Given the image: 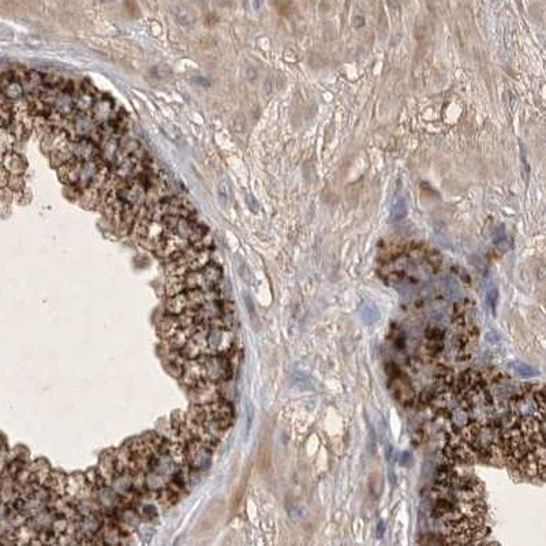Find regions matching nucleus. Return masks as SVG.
I'll return each instance as SVG.
<instances>
[{
    "label": "nucleus",
    "instance_id": "f257e3e1",
    "mask_svg": "<svg viewBox=\"0 0 546 546\" xmlns=\"http://www.w3.org/2000/svg\"><path fill=\"white\" fill-rule=\"evenodd\" d=\"M71 153L76 160H79L82 163L92 161L94 158L100 157V148L94 145L93 142L86 138H77V140L70 141L69 144Z\"/></svg>",
    "mask_w": 546,
    "mask_h": 546
},
{
    "label": "nucleus",
    "instance_id": "f03ea898",
    "mask_svg": "<svg viewBox=\"0 0 546 546\" xmlns=\"http://www.w3.org/2000/svg\"><path fill=\"white\" fill-rule=\"evenodd\" d=\"M70 144V137L69 134L60 130V128H52L49 133L42 137L41 140V149L44 153H52L55 151H60L67 148Z\"/></svg>",
    "mask_w": 546,
    "mask_h": 546
},
{
    "label": "nucleus",
    "instance_id": "7ed1b4c3",
    "mask_svg": "<svg viewBox=\"0 0 546 546\" xmlns=\"http://www.w3.org/2000/svg\"><path fill=\"white\" fill-rule=\"evenodd\" d=\"M90 117L93 119V122L99 126L103 123L112 120V114H114V103L110 99H96L93 108L89 112Z\"/></svg>",
    "mask_w": 546,
    "mask_h": 546
},
{
    "label": "nucleus",
    "instance_id": "20e7f679",
    "mask_svg": "<svg viewBox=\"0 0 546 546\" xmlns=\"http://www.w3.org/2000/svg\"><path fill=\"white\" fill-rule=\"evenodd\" d=\"M82 161L79 160H76L73 158L71 161L66 163L62 167L58 168V175L59 179L63 182L66 186H77L78 183V179H79V174H81L82 168Z\"/></svg>",
    "mask_w": 546,
    "mask_h": 546
},
{
    "label": "nucleus",
    "instance_id": "39448f33",
    "mask_svg": "<svg viewBox=\"0 0 546 546\" xmlns=\"http://www.w3.org/2000/svg\"><path fill=\"white\" fill-rule=\"evenodd\" d=\"M1 167L6 169L10 175H21V176H24L25 171L28 168V164H26V160L19 153L7 151L3 155Z\"/></svg>",
    "mask_w": 546,
    "mask_h": 546
},
{
    "label": "nucleus",
    "instance_id": "423d86ee",
    "mask_svg": "<svg viewBox=\"0 0 546 546\" xmlns=\"http://www.w3.org/2000/svg\"><path fill=\"white\" fill-rule=\"evenodd\" d=\"M392 378V384H393V390L397 395V397H400L403 403H411L415 397V393H414L413 388H411V384L408 383V380L404 378L400 374H397L395 377Z\"/></svg>",
    "mask_w": 546,
    "mask_h": 546
},
{
    "label": "nucleus",
    "instance_id": "0eeeda50",
    "mask_svg": "<svg viewBox=\"0 0 546 546\" xmlns=\"http://www.w3.org/2000/svg\"><path fill=\"white\" fill-rule=\"evenodd\" d=\"M73 103H74V111L77 114H89L93 108L96 99L93 96L79 90L78 93L73 94Z\"/></svg>",
    "mask_w": 546,
    "mask_h": 546
},
{
    "label": "nucleus",
    "instance_id": "6e6552de",
    "mask_svg": "<svg viewBox=\"0 0 546 546\" xmlns=\"http://www.w3.org/2000/svg\"><path fill=\"white\" fill-rule=\"evenodd\" d=\"M165 308H167V313L171 314V315H179V314L185 313L189 309L186 294L182 292L179 295L168 298V301L165 303Z\"/></svg>",
    "mask_w": 546,
    "mask_h": 546
},
{
    "label": "nucleus",
    "instance_id": "1a4fd4ad",
    "mask_svg": "<svg viewBox=\"0 0 546 546\" xmlns=\"http://www.w3.org/2000/svg\"><path fill=\"white\" fill-rule=\"evenodd\" d=\"M52 108L63 117H70L71 112L74 111L73 94L69 93V92H60Z\"/></svg>",
    "mask_w": 546,
    "mask_h": 546
},
{
    "label": "nucleus",
    "instance_id": "9d476101",
    "mask_svg": "<svg viewBox=\"0 0 546 546\" xmlns=\"http://www.w3.org/2000/svg\"><path fill=\"white\" fill-rule=\"evenodd\" d=\"M0 92L4 94V97H6L10 103H17V101H19L21 99H24V94H25L22 83L18 81V79H14V81L10 82V83H8L7 86L3 87Z\"/></svg>",
    "mask_w": 546,
    "mask_h": 546
},
{
    "label": "nucleus",
    "instance_id": "9b49d317",
    "mask_svg": "<svg viewBox=\"0 0 546 546\" xmlns=\"http://www.w3.org/2000/svg\"><path fill=\"white\" fill-rule=\"evenodd\" d=\"M78 199H79L81 206L86 208V209H92V208H94V206H99L100 192L99 190H94V189L87 187V189H85V190H82Z\"/></svg>",
    "mask_w": 546,
    "mask_h": 546
},
{
    "label": "nucleus",
    "instance_id": "f8f14e48",
    "mask_svg": "<svg viewBox=\"0 0 546 546\" xmlns=\"http://www.w3.org/2000/svg\"><path fill=\"white\" fill-rule=\"evenodd\" d=\"M201 271H202L203 276H205V280H206L208 285H209L210 288H215L216 285L219 284V281H220L221 279L220 267H219L217 264H215V262H209V264L203 268V269H201Z\"/></svg>",
    "mask_w": 546,
    "mask_h": 546
},
{
    "label": "nucleus",
    "instance_id": "ddd939ff",
    "mask_svg": "<svg viewBox=\"0 0 546 546\" xmlns=\"http://www.w3.org/2000/svg\"><path fill=\"white\" fill-rule=\"evenodd\" d=\"M74 158L73 153H71L70 148H64V149H60V151H55L52 153H49V161H51V165L58 169L59 167H62L66 163H69Z\"/></svg>",
    "mask_w": 546,
    "mask_h": 546
},
{
    "label": "nucleus",
    "instance_id": "4468645a",
    "mask_svg": "<svg viewBox=\"0 0 546 546\" xmlns=\"http://www.w3.org/2000/svg\"><path fill=\"white\" fill-rule=\"evenodd\" d=\"M185 290H186L185 277H178V276H171V277H168L167 284H165V292H167L168 298L179 295L182 292H185Z\"/></svg>",
    "mask_w": 546,
    "mask_h": 546
},
{
    "label": "nucleus",
    "instance_id": "2eb2a0df",
    "mask_svg": "<svg viewBox=\"0 0 546 546\" xmlns=\"http://www.w3.org/2000/svg\"><path fill=\"white\" fill-rule=\"evenodd\" d=\"M110 174H111L110 165L103 164V165L97 169V172H96V175L93 176V179H92V182H90L89 187H90V189H94V190H99L100 192V190L103 189V186L105 185V182H107V179H108Z\"/></svg>",
    "mask_w": 546,
    "mask_h": 546
},
{
    "label": "nucleus",
    "instance_id": "dca6fc26",
    "mask_svg": "<svg viewBox=\"0 0 546 546\" xmlns=\"http://www.w3.org/2000/svg\"><path fill=\"white\" fill-rule=\"evenodd\" d=\"M230 198H231V194H230V186L227 180H220L217 185V201L223 208H227L230 203Z\"/></svg>",
    "mask_w": 546,
    "mask_h": 546
},
{
    "label": "nucleus",
    "instance_id": "f3484780",
    "mask_svg": "<svg viewBox=\"0 0 546 546\" xmlns=\"http://www.w3.org/2000/svg\"><path fill=\"white\" fill-rule=\"evenodd\" d=\"M407 208H406V201L404 198L399 197L393 202V206H392V210H390V220L397 221L401 220L404 216H406Z\"/></svg>",
    "mask_w": 546,
    "mask_h": 546
},
{
    "label": "nucleus",
    "instance_id": "a211bd4d",
    "mask_svg": "<svg viewBox=\"0 0 546 546\" xmlns=\"http://www.w3.org/2000/svg\"><path fill=\"white\" fill-rule=\"evenodd\" d=\"M33 127L37 130V134L42 137H45L51 130H52V126L49 124L48 119L45 117H35V122H33Z\"/></svg>",
    "mask_w": 546,
    "mask_h": 546
},
{
    "label": "nucleus",
    "instance_id": "6ab92c4d",
    "mask_svg": "<svg viewBox=\"0 0 546 546\" xmlns=\"http://www.w3.org/2000/svg\"><path fill=\"white\" fill-rule=\"evenodd\" d=\"M509 366H511L512 369L519 374V376H522V377H534L535 374H537V370H535L534 367H531L530 365H527V363H522V362H512Z\"/></svg>",
    "mask_w": 546,
    "mask_h": 546
},
{
    "label": "nucleus",
    "instance_id": "aec40b11",
    "mask_svg": "<svg viewBox=\"0 0 546 546\" xmlns=\"http://www.w3.org/2000/svg\"><path fill=\"white\" fill-rule=\"evenodd\" d=\"M7 189L12 193H21L25 190V179L24 176L21 175H10L8 178V183H7Z\"/></svg>",
    "mask_w": 546,
    "mask_h": 546
},
{
    "label": "nucleus",
    "instance_id": "412c9836",
    "mask_svg": "<svg viewBox=\"0 0 546 546\" xmlns=\"http://www.w3.org/2000/svg\"><path fill=\"white\" fill-rule=\"evenodd\" d=\"M363 318L366 320L367 324H370V322H374V321H377V318H378L377 309L374 308L373 305H369V306H366V308L363 309Z\"/></svg>",
    "mask_w": 546,
    "mask_h": 546
},
{
    "label": "nucleus",
    "instance_id": "4be33fe9",
    "mask_svg": "<svg viewBox=\"0 0 546 546\" xmlns=\"http://www.w3.org/2000/svg\"><path fill=\"white\" fill-rule=\"evenodd\" d=\"M64 193H66V195L69 198H74V199H78L79 198V194H81V190L78 189L77 186H66V189H64Z\"/></svg>",
    "mask_w": 546,
    "mask_h": 546
},
{
    "label": "nucleus",
    "instance_id": "5701e85b",
    "mask_svg": "<svg viewBox=\"0 0 546 546\" xmlns=\"http://www.w3.org/2000/svg\"><path fill=\"white\" fill-rule=\"evenodd\" d=\"M8 178H10V174H8V172H7L6 169L3 168V167H0V190H3V189H7Z\"/></svg>",
    "mask_w": 546,
    "mask_h": 546
},
{
    "label": "nucleus",
    "instance_id": "b1692460",
    "mask_svg": "<svg viewBox=\"0 0 546 546\" xmlns=\"http://www.w3.org/2000/svg\"><path fill=\"white\" fill-rule=\"evenodd\" d=\"M497 298H499V292H497V290H496V288H492V290H489L488 302H489V305L492 306V309L496 308V303H497Z\"/></svg>",
    "mask_w": 546,
    "mask_h": 546
},
{
    "label": "nucleus",
    "instance_id": "393cba45",
    "mask_svg": "<svg viewBox=\"0 0 546 546\" xmlns=\"http://www.w3.org/2000/svg\"><path fill=\"white\" fill-rule=\"evenodd\" d=\"M411 462H413V456L408 451H404L401 453V466H411Z\"/></svg>",
    "mask_w": 546,
    "mask_h": 546
},
{
    "label": "nucleus",
    "instance_id": "a878e982",
    "mask_svg": "<svg viewBox=\"0 0 546 546\" xmlns=\"http://www.w3.org/2000/svg\"><path fill=\"white\" fill-rule=\"evenodd\" d=\"M384 534V523L380 522L377 526V538H381Z\"/></svg>",
    "mask_w": 546,
    "mask_h": 546
},
{
    "label": "nucleus",
    "instance_id": "bb28decb",
    "mask_svg": "<svg viewBox=\"0 0 546 546\" xmlns=\"http://www.w3.org/2000/svg\"><path fill=\"white\" fill-rule=\"evenodd\" d=\"M3 155H4V153L0 151V167H1V163H3Z\"/></svg>",
    "mask_w": 546,
    "mask_h": 546
}]
</instances>
